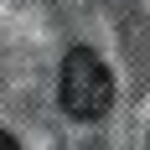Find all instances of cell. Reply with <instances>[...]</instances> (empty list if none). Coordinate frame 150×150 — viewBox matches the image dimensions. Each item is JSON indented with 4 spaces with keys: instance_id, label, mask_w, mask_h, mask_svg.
Segmentation results:
<instances>
[{
    "instance_id": "1",
    "label": "cell",
    "mask_w": 150,
    "mask_h": 150,
    "mask_svg": "<svg viewBox=\"0 0 150 150\" xmlns=\"http://www.w3.org/2000/svg\"><path fill=\"white\" fill-rule=\"evenodd\" d=\"M57 98L73 119H104L109 104H114V78H109L104 57L88 52V47H73L62 57V78H57Z\"/></svg>"
},
{
    "instance_id": "2",
    "label": "cell",
    "mask_w": 150,
    "mask_h": 150,
    "mask_svg": "<svg viewBox=\"0 0 150 150\" xmlns=\"http://www.w3.org/2000/svg\"><path fill=\"white\" fill-rule=\"evenodd\" d=\"M0 150H21V145H16V140L5 135V129H0Z\"/></svg>"
}]
</instances>
